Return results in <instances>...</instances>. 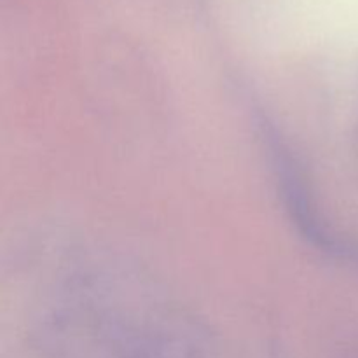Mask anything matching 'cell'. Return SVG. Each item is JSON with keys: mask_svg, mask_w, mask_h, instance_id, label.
I'll use <instances>...</instances> for the list:
<instances>
[]
</instances>
